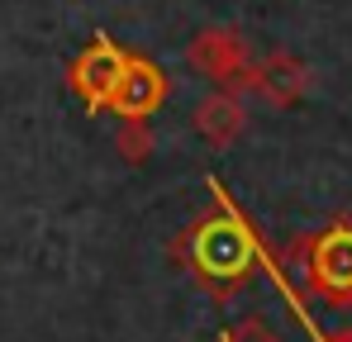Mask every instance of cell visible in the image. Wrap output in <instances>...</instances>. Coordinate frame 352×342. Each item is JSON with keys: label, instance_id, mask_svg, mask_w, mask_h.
<instances>
[{"label": "cell", "instance_id": "1", "mask_svg": "<svg viewBox=\"0 0 352 342\" xmlns=\"http://www.w3.org/2000/svg\"><path fill=\"white\" fill-rule=\"evenodd\" d=\"M257 262V238L238 214H219L190 233V271L210 285H238Z\"/></svg>", "mask_w": 352, "mask_h": 342}, {"label": "cell", "instance_id": "2", "mask_svg": "<svg viewBox=\"0 0 352 342\" xmlns=\"http://www.w3.org/2000/svg\"><path fill=\"white\" fill-rule=\"evenodd\" d=\"M305 281L329 304L352 309V224H333L305 242Z\"/></svg>", "mask_w": 352, "mask_h": 342}, {"label": "cell", "instance_id": "3", "mask_svg": "<svg viewBox=\"0 0 352 342\" xmlns=\"http://www.w3.org/2000/svg\"><path fill=\"white\" fill-rule=\"evenodd\" d=\"M186 62H190L195 71H205L210 81H243V71L252 67L243 34H238V29H224V24L200 29V34L190 38V48H186Z\"/></svg>", "mask_w": 352, "mask_h": 342}, {"label": "cell", "instance_id": "4", "mask_svg": "<svg viewBox=\"0 0 352 342\" xmlns=\"http://www.w3.org/2000/svg\"><path fill=\"white\" fill-rule=\"evenodd\" d=\"M167 100V76L162 67L143 62V57H124V71L115 81V95H110V110L119 119H148Z\"/></svg>", "mask_w": 352, "mask_h": 342}, {"label": "cell", "instance_id": "5", "mask_svg": "<svg viewBox=\"0 0 352 342\" xmlns=\"http://www.w3.org/2000/svg\"><path fill=\"white\" fill-rule=\"evenodd\" d=\"M243 86L252 95H262L267 105H295L309 91V67L295 62L291 53H272L267 62H257V67L243 71Z\"/></svg>", "mask_w": 352, "mask_h": 342}, {"label": "cell", "instance_id": "6", "mask_svg": "<svg viewBox=\"0 0 352 342\" xmlns=\"http://www.w3.org/2000/svg\"><path fill=\"white\" fill-rule=\"evenodd\" d=\"M119 71H124V53H119L115 43H96V48H86L81 62L72 67V86H76V95L91 105V110H105L110 105V95H115V81Z\"/></svg>", "mask_w": 352, "mask_h": 342}, {"label": "cell", "instance_id": "7", "mask_svg": "<svg viewBox=\"0 0 352 342\" xmlns=\"http://www.w3.org/2000/svg\"><path fill=\"white\" fill-rule=\"evenodd\" d=\"M190 124H195V133H200L205 143L229 148L238 133H243V124H248V110H243V100H238L234 91H214V95H205V100L195 105Z\"/></svg>", "mask_w": 352, "mask_h": 342}, {"label": "cell", "instance_id": "8", "mask_svg": "<svg viewBox=\"0 0 352 342\" xmlns=\"http://www.w3.org/2000/svg\"><path fill=\"white\" fill-rule=\"evenodd\" d=\"M115 152L129 162H143L153 152V138H148V119H119L115 128Z\"/></svg>", "mask_w": 352, "mask_h": 342}, {"label": "cell", "instance_id": "9", "mask_svg": "<svg viewBox=\"0 0 352 342\" xmlns=\"http://www.w3.org/2000/svg\"><path fill=\"white\" fill-rule=\"evenodd\" d=\"M333 342H352V338H333Z\"/></svg>", "mask_w": 352, "mask_h": 342}]
</instances>
